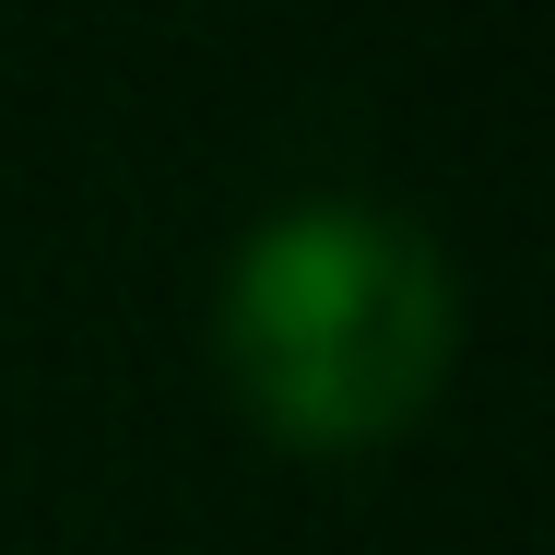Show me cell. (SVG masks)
<instances>
[{
    "mask_svg": "<svg viewBox=\"0 0 555 555\" xmlns=\"http://www.w3.org/2000/svg\"><path fill=\"white\" fill-rule=\"evenodd\" d=\"M224 390L260 438L343 461L402 438L461 354V284L438 236L378 202H296L248 224L214 308Z\"/></svg>",
    "mask_w": 555,
    "mask_h": 555,
    "instance_id": "6da1fadb",
    "label": "cell"
}]
</instances>
